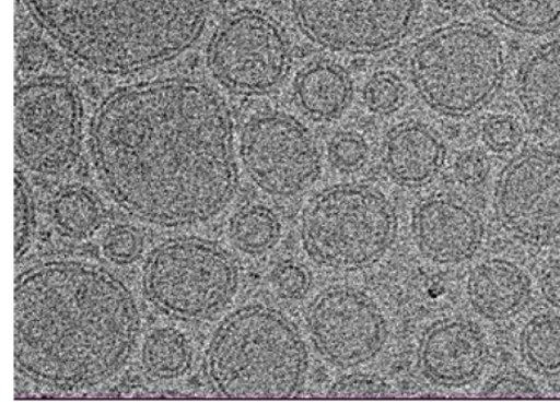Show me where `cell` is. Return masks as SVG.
Masks as SVG:
<instances>
[{"label": "cell", "mask_w": 560, "mask_h": 415, "mask_svg": "<svg viewBox=\"0 0 560 415\" xmlns=\"http://www.w3.org/2000/svg\"><path fill=\"white\" fill-rule=\"evenodd\" d=\"M502 27L523 36H545L560 27V0H480Z\"/></svg>", "instance_id": "cell-20"}, {"label": "cell", "mask_w": 560, "mask_h": 415, "mask_svg": "<svg viewBox=\"0 0 560 415\" xmlns=\"http://www.w3.org/2000/svg\"><path fill=\"white\" fill-rule=\"evenodd\" d=\"M273 285L278 295L283 299L299 300L310 290L311 275L303 264L285 262L276 269Z\"/></svg>", "instance_id": "cell-32"}, {"label": "cell", "mask_w": 560, "mask_h": 415, "mask_svg": "<svg viewBox=\"0 0 560 415\" xmlns=\"http://www.w3.org/2000/svg\"><path fill=\"white\" fill-rule=\"evenodd\" d=\"M494 215L511 237L560 242V147L534 146L504 165L493 190Z\"/></svg>", "instance_id": "cell-12"}, {"label": "cell", "mask_w": 560, "mask_h": 415, "mask_svg": "<svg viewBox=\"0 0 560 415\" xmlns=\"http://www.w3.org/2000/svg\"><path fill=\"white\" fill-rule=\"evenodd\" d=\"M422 0H292L295 23L312 44L349 56H373L411 34Z\"/></svg>", "instance_id": "cell-8"}, {"label": "cell", "mask_w": 560, "mask_h": 415, "mask_svg": "<svg viewBox=\"0 0 560 415\" xmlns=\"http://www.w3.org/2000/svg\"><path fill=\"white\" fill-rule=\"evenodd\" d=\"M483 399H541L544 393L535 380L518 370H505L491 378L480 391Z\"/></svg>", "instance_id": "cell-29"}, {"label": "cell", "mask_w": 560, "mask_h": 415, "mask_svg": "<svg viewBox=\"0 0 560 415\" xmlns=\"http://www.w3.org/2000/svg\"><path fill=\"white\" fill-rule=\"evenodd\" d=\"M514 88L526 119L537 129L560 137V38L527 52L516 71Z\"/></svg>", "instance_id": "cell-16"}, {"label": "cell", "mask_w": 560, "mask_h": 415, "mask_svg": "<svg viewBox=\"0 0 560 415\" xmlns=\"http://www.w3.org/2000/svg\"><path fill=\"white\" fill-rule=\"evenodd\" d=\"M490 169L488 155L477 147L460 153L454 166L456 179L463 187L467 188H478L487 182Z\"/></svg>", "instance_id": "cell-33"}, {"label": "cell", "mask_w": 560, "mask_h": 415, "mask_svg": "<svg viewBox=\"0 0 560 415\" xmlns=\"http://www.w3.org/2000/svg\"><path fill=\"white\" fill-rule=\"evenodd\" d=\"M395 393L384 379L354 372L338 379L327 392L329 399L343 400H381L392 399Z\"/></svg>", "instance_id": "cell-26"}, {"label": "cell", "mask_w": 560, "mask_h": 415, "mask_svg": "<svg viewBox=\"0 0 560 415\" xmlns=\"http://www.w3.org/2000/svg\"><path fill=\"white\" fill-rule=\"evenodd\" d=\"M35 230V205L27 179L15 171V260L28 251Z\"/></svg>", "instance_id": "cell-28"}, {"label": "cell", "mask_w": 560, "mask_h": 415, "mask_svg": "<svg viewBox=\"0 0 560 415\" xmlns=\"http://www.w3.org/2000/svg\"><path fill=\"white\" fill-rule=\"evenodd\" d=\"M524 364L538 376H560V316L545 312L527 321L520 335Z\"/></svg>", "instance_id": "cell-23"}, {"label": "cell", "mask_w": 560, "mask_h": 415, "mask_svg": "<svg viewBox=\"0 0 560 415\" xmlns=\"http://www.w3.org/2000/svg\"><path fill=\"white\" fill-rule=\"evenodd\" d=\"M307 330L317 354L332 367L351 369L378 357L389 325L373 297L349 284L320 292L311 303Z\"/></svg>", "instance_id": "cell-13"}, {"label": "cell", "mask_w": 560, "mask_h": 415, "mask_svg": "<svg viewBox=\"0 0 560 415\" xmlns=\"http://www.w3.org/2000/svg\"><path fill=\"white\" fill-rule=\"evenodd\" d=\"M142 365L148 376L158 380H176L188 375L192 365V347L176 328H156L142 347Z\"/></svg>", "instance_id": "cell-21"}, {"label": "cell", "mask_w": 560, "mask_h": 415, "mask_svg": "<svg viewBox=\"0 0 560 415\" xmlns=\"http://www.w3.org/2000/svg\"><path fill=\"white\" fill-rule=\"evenodd\" d=\"M544 300L560 311V258L547 265L538 280Z\"/></svg>", "instance_id": "cell-34"}, {"label": "cell", "mask_w": 560, "mask_h": 415, "mask_svg": "<svg viewBox=\"0 0 560 415\" xmlns=\"http://www.w3.org/2000/svg\"><path fill=\"white\" fill-rule=\"evenodd\" d=\"M466 292L474 312L489 322L501 323L511 321L529 306L533 283L518 263L493 258L471 269Z\"/></svg>", "instance_id": "cell-18"}, {"label": "cell", "mask_w": 560, "mask_h": 415, "mask_svg": "<svg viewBox=\"0 0 560 415\" xmlns=\"http://www.w3.org/2000/svg\"><path fill=\"white\" fill-rule=\"evenodd\" d=\"M463 0H438V3L441 8L444 9H456L462 4Z\"/></svg>", "instance_id": "cell-35"}, {"label": "cell", "mask_w": 560, "mask_h": 415, "mask_svg": "<svg viewBox=\"0 0 560 415\" xmlns=\"http://www.w3.org/2000/svg\"><path fill=\"white\" fill-rule=\"evenodd\" d=\"M310 355L292 319L278 308L246 305L214 330L207 354L214 390L231 400H287L304 390Z\"/></svg>", "instance_id": "cell-4"}, {"label": "cell", "mask_w": 560, "mask_h": 415, "mask_svg": "<svg viewBox=\"0 0 560 415\" xmlns=\"http://www.w3.org/2000/svg\"><path fill=\"white\" fill-rule=\"evenodd\" d=\"M446 163V146L439 133L422 122L394 127L383 146L385 173L398 186L422 188L438 177Z\"/></svg>", "instance_id": "cell-17"}, {"label": "cell", "mask_w": 560, "mask_h": 415, "mask_svg": "<svg viewBox=\"0 0 560 415\" xmlns=\"http://www.w3.org/2000/svg\"><path fill=\"white\" fill-rule=\"evenodd\" d=\"M363 98L369 109L375 114H393L401 108L406 90L400 79L390 72H381L368 83Z\"/></svg>", "instance_id": "cell-27"}, {"label": "cell", "mask_w": 560, "mask_h": 415, "mask_svg": "<svg viewBox=\"0 0 560 415\" xmlns=\"http://www.w3.org/2000/svg\"><path fill=\"white\" fill-rule=\"evenodd\" d=\"M509 58L501 36L478 21H456L428 32L409 56L415 91L428 108L466 119L498 98Z\"/></svg>", "instance_id": "cell-5"}, {"label": "cell", "mask_w": 560, "mask_h": 415, "mask_svg": "<svg viewBox=\"0 0 560 415\" xmlns=\"http://www.w3.org/2000/svg\"><path fill=\"white\" fill-rule=\"evenodd\" d=\"M229 236L243 253L260 257L277 247L282 237V223L273 210L265 205H247L232 216Z\"/></svg>", "instance_id": "cell-24"}, {"label": "cell", "mask_w": 560, "mask_h": 415, "mask_svg": "<svg viewBox=\"0 0 560 415\" xmlns=\"http://www.w3.org/2000/svg\"><path fill=\"white\" fill-rule=\"evenodd\" d=\"M214 0H25L46 35L80 67L104 74L155 69L185 55Z\"/></svg>", "instance_id": "cell-3"}, {"label": "cell", "mask_w": 560, "mask_h": 415, "mask_svg": "<svg viewBox=\"0 0 560 415\" xmlns=\"http://www.w3.org/2000/svg\"><path fill=\"white\" fill-rule=\"evenodd\" d=\"M411 234L419 253L436 264L467 262L480 250L485 226L478 212L447 195L420 200L411 214Z\"/></svg>", "instance_id": "cell-15"}, {"label": "cell", "mask_w": 560, "mask_h": 415, "mask_svg": "<svg viewBox=\"0 0 560 415\" xmlns=\"http://www.w3.org/2000/svg\"><path fill=\"white\" fill-rule=\"evenodd\" d=\"M15 366L42 384H103L131 356L140 316L128 287L101 265L50 261L15 282Z\"/></svg>", "instance_id": "cell-2"}, {"label": "cell", "mask_w": 560, "mask_h": 415, "mask_svg": "<svg viewBox=\"0 0 560 415\" xmlns=\"http://www.w3.org/2000/svg\"><path fill=\"white\" fill-rule=\"evenodd\" d=\"M398 216L380 188L364 183L322 190L304 211L301 242L323 269L359 272L373 268L397 239Z\"/></svg>", "instance_id": "cell-6"}, {"label": "cell", "mask_w": 560, "mask_h": 415, "mask_svg": "<svg viewBox=\"0 0 560 415\" xmlns=\"http://www.w3.org/2000/svg\"><path fill=\"white\" fill-rule=\"evenodd\" d=\"M83 111L77 90L57 78L31 80L15 93V154L31 171L58 174L77 162Z\"/></svg>", "instance_id": "cell-9"}, {"label": "cell", "mask_w": 560, "mask_h": 415, "mask_svg": "<svg viewBox=\"0 0 560 415\" xmlns=\"http://www.w3.org/2000/svg\"><path fill=\"white\" fill-rule=\"evenodd\" d=\"M54 226L70 239H88L98 230L104 220V211L98 199L88 188L65 187L51 201Z\"/></svg>", "instance_id": "cell-22"}, {"label": "cell", "mask_w": 560, "mask_h": 415, "mask_svg": "<svg viewBox=\"0 0 560 415\" xmlns=\"http://www.w3.org/2000/svg\"><path fill=\"white\" fill-rule=\"evenodd\" d=\"M328 157L337 171L359 173L369 163L370 146L359 133L341 132L331 138L328 144Z\"/></svg>", "instance_id": "cell-25"}, {"label": "cell", "mask_w": 560, "mask_h": 415, "mask_svg": "<svg viewBox=\"0 0 560 415\" xmlns=\"http://www.w3.org/2000/svg\"><path fill=\"white\" fill-rule=\"evenodd\" d=\"M490 359L487 336L465 318H446L427 329L418 348L419 368L432 384L468 388L481 378Z\"/></svg>", "instance_id": "cell-14"}, {"label": "cell", "mask_w": 560, "mask_h": 415, "mask_svg": "<svg viewBox=\"0 0 560 415\" xmlns=\"http://www.w3.org/2000/svg\"><path fill=\"white\" fill-rule=\"evenodd\" d=\"M300 108L316 120H332L348 108L352 98L349 73L337 63L316 61L301 70L295 80Z\"/></svg>", "instance_id": "cell-19"}, {"label": "cell", "mask_w": 560, "mask_h": 415, "mask_svg": "<svg viewBox=\"0 0 560 415\" xmlns=\"http://www.w3.org/2000/svg\"><path fill=\"white\" fill-rule=\"evenodd\" d=\"M143 287L158 311L180 321H202L222 312L240 287L230 254L201 238L170 239L150 254Z\"/></svg>", "instance_id": "cell-7"}, {"label": "cell", "mask_w": 560, "mask_h": 415, "mask_svg": "<svg viewBox=\"0 0 560 415\" xmlns=\"http://www.w3.org/2000/svg\"><path fill=\"white\" fill-rule=\"evenodd\" d=\"M143 250V234L133 226H116L105 234L103 252L114 263H132L142 257Z\"/></svg>", "instance_id": "cell-30"}, {"label": "cell", "mask_w": 560, "mask_h": 415, "mask_svg": "<svg viewBox=\"0 0 560 415\" xmlns=\"http://www.w3.org/2000/svg\"><path fill=\"white\" fill-rule=\"evenodd\" d=\"M481 140L493 153L513 152L523 140L522 126L511 115L490 116L482 122Z\"/></svg>", "instance_id": "cell-31"}, {"label": "cell", "mask_w": 560, "mask_h": 415, "mask_svg": "<svg viewBox=\"0 0 560 415\" xmlns=\"http://www.w3.org/2000/svg\"><path fill=\"white\" fill-rule=\"evenodd\" d=\"M292 59L285 32L260 10H241L225 17L209 46L213 78L242 95L276 91L288 78Z\"/></svg>", "instance_id": "cell-10"}, {"label": "cell", "mask_w": 560, "mask_h": 415, "mask_svg": "<svg viewBox=\"0 0 560 415\" xmlns=\"http://www.w3.org/2000/svg\"><path fill=\"white\" fill-rule=\"evenodd\" d=\"M91 146L106 193L153 225L217 218L238 190L232 115L207 83L168 79L113 93L94 116Z\"/></svg>", "instance_id": "cell-1"}, {"label": "cell", "mask_w": 560, "mask_h": 415, "mask_svg": "<svg viewBox=\"0 0 560 415\" xmlns=\"http://www.w3.org/2000/svg\"><path fill=\"white\" fill-rule=\"evenodd\" d=\"M240 154L246 175L269 197L289 199L304 194L322 175L316 138L287 112L266 111L247 121Z\"/></svg>", "instance_id": "cell-11"}]
</instances>
